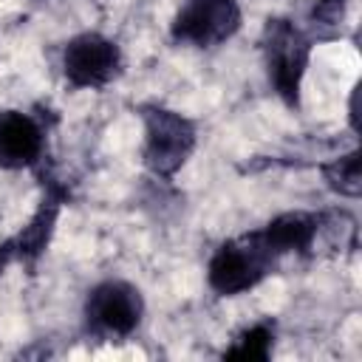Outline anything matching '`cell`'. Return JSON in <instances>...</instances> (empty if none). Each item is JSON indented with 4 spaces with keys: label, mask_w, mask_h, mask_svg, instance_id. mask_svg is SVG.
Segmentation results:
<instances>
[{
    "label": "cell",
    "mask_w": 362,
    "mask_h": 362,
    "mask_svg": "<svg viewBox=\"0 0 362 362\" xmlns=\"http://www.w3.org/2000/svg\"><path fill=\"white\" fill-rule=\"evenodd\" d=\"M342 14H345V0H317L311 20L320 25H337L342 20Z\"/></svg>",
    "instance_id": "cell-12"
},
{
    "label": "cell",
    "mask_w": 362,
    "mask_h": 362,
    "mask_svg": "<svg viewBox=\"0 0 362 362\" xmlns=\"http://www.w3.org/2000/svg\"><path fill=\"white\" fill-rule=\"evenodd\" d=\"M272 348H274V325L272 322H255L249 328H243L235 342L226 348L223 356L229 359H269L272 356Z\"/></svg>",
    "instance_id": "cell-11"
},
{
    "label": "cell",
    "mask_w": 362,
    "mask_h": 362,
    "mask_svg": "<svg viewBox=\"0 0 362 362\" xmlns=\"http://www.w3.org/2000/svg\"><path fill=\"white\" fill-rule=\"evenodd\" d=\"M322 218L325 215L294 209V212H283V215L272 218L257 232H260L263 243L272 249V255L280 260L286 255H305V252H311V246L317 243V238L322 232Z\"/></svg>",
    "instance_id": "cell-9"
},
{
    "label": "cell",
    "mask_w": 362,
    "mask_h": 362,
    "mask_svg": "<svg viewBox=\"0 0 362 362\" xmlns=\"http://www.w3.org/2000/svg\"><path fill=\"white\" fill-rule=\"evenodd\" d=\"M122 48L99 31H82L62 48V76L76 90H102L122 74Z\"/></svg>",
    "instance_id": "cell-5"
},
{
    "label": "cell",
    "mask_w": 362,
    "mask_h": 362,
    "mask_svg": "<svg viewBox=\"0 0 362 362\" xmlns=\"http://www.w3.org/2000/svg\"><path fill=\"white\" fill-rule=\"evenodd\" d=\"M240 23L238 0H184L170 23V37L187 48H218L238 34Z\"/></svg>",
    "instance_id": "cell-6"
},
{
    "label": "cell",
    "mask_w": 362,
    "mask_h": 362,
    "mask_svg": "<svg viewBox=\"0 0 362 362\" xmlns=\"http://www.w3.org/2000/svg\"><path fill=\"white\" fill-rule=\"evenodd\" d=\"M263 62H266V76L274 93L288 105H300V85L308 68L311 57V40L283 17H274L263 28Z\"/></svg>",
    "instance_id": "cell-3"
},
{
    "label": "cell",
    "mask_w": 362,
    "mask_h": 362,
    "mask_svg": "<svg viewBox=\"0 0 362 362\" xmlns=\"http://www.w3.org/2000/svg\"><path fill=\"white\" fill-rule=\"evenodd\" d=\"M280 260L263 243L260 232H246L232 240H223L206 266V283L221 297H238L257 283H263Z\"/></svg>",
    "instance_id": "cell-2"
},
{
    "label": "cell",
    "mask_w": 362,
    "mask_h": 362,
    "mask_svg": "<svg viewBox=\"0 0 362 362\" xmlns=\"http://www.w3.org/2000/svg\"><path fill=\"white\" fill-rule=\"evenodd\" d=\"M85 328L99 339H127L144 320V297L127 280H102L85 297Z\"/></svg>",
    "instance_id": "cell-4"
},
{
    "label": "cell",
    "mask_w": 362,
    "mask_h": 362,
    "mask_svg": "<svg viewBox=\"0 0 362 362\" xmlns=\"http://www.w3.org/2000/svg\"><path fill=\"white\" fill-rule=\"evenodd\" d=\"M144 141L141 161L156 178H173L192 156L198 144V127L184 113L164 105H141L139 107Z\"/></svg>",
    "instance_id": "cell-1"
},
{
    "label": "cell",
    "mask_w": 362,
    "mask_h": 362,
    "mask_svg": "<svg viewBox=\"0 0 362 362\" xmlns=\"http://www.w3.org/2000/svg\"><path fill=\"white\" fill-rule=\"evenodd\" d=\"M62 201H65L62 189L54 187V184H48V189H45L40 206L34 209V215L28 218V223L14 238H8L6 243H0V269H6L11 263L34 266L42 257V252L48 249V243L54 238Z\"/></svg>",
    "instance_id": "cell-7"
},
{
    "label": "cell",
    "mask_w": 362,
    "mask_h": 362,
    "mask_svg": "<svg viewBox=\"0 0 362 362\" xmlns=\"http://www.w3.org/2000/svg\"><path fill=\"white\" fill-rule=\"evenodd\" d=\"M359 82L354 85V90H351V105H348V122H351V130L354 133H359Z\"/></svg>",
    "instance_id": "cell-13"
},
{
    "label": "cell",
    "mask_w": 362,
    "mask_h": 362,
    "mask_svg": "<svg viewBox=\"0 0 362 362\" xmlns=\"http://www.w3.org/2000/svg\"><path fill=\"white\" fill-rule=\"evenodd\" d=\"M45 153L42 124L23 110H0V167L23 170L34 167Z\"/></svg>",
    "instance_id": "cell-8"
},
{
    "label": "cell",
    "mask_w": 362,
    "mask_h": 362,
    "mask_svg": "<svg viewBox=\"0 0 362 362\" xmlns=\"http://www.w3.org/2000/svg\"><path fill=\"white\" fill-rule=\"evenodd\" d=\"M320 173H322L325 187L331 192H337L342 198H359V192H362V153L356 147L351 153L337 156L328 164H322Z\"/></svg>",
    "instance_id": "cell-10"
}]
</instances>
